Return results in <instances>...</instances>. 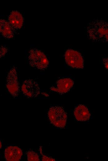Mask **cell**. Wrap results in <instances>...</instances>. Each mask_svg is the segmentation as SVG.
I'll use <instances>...</instances> for the list:
<instances>
[{"instance_id":"8fae6325","label":"cell","mask_w":108,"mask_h":161,"mask_svg":"<svg viewBox=\"0 0 108 161\" xmlns=\"http://www.w3.org/2000/svg\"><path fill=\"white\" fill-rule=\"evenodd\" d=\"M0 32L4 37L10 38L13 37V33L10 24L6 21L1 20L0 21Z\"/></svg>"},{"instance_id":"7c38bea8","label":"cell","mask_w":108,"mask_h":161,"mask_svg":"<svg viewBox=\"0 0 108 161\" xmlns=\"http://www.w3.org/2000/svg\"><path fill=\"white\" fill-rule=\"evenodd\" d=\"M28 161H39V159L38 154L32 150H29L27 152Z\"/></svg>"},{"instance_id":"5b68a950","label":"cell","mask_w":108,"mask_h":161,"mask_svg":"<svg viewBox=\"0 0 108 161\" xmlns=\"http://www.w3.org/2000/svg\"><path fill=\"white\" fill-rule=\"evenodd\" d=\"M6 86L11 94L14 97L19 94L20 87L16 68L12 67L8 72L7 78Z\"/></svg>"},{"instance_id":"277c9868","label":"cell","mask_w":108,"mask_h":161,"mask_svg":"<svg viewBox=\"0 0 108 161\" xmlns=\"http://www.w3.org/2000/svg\"><path fill=\"white\" fill-rule=\"evenodd\" d=\"M65 58L67 64L70 67L80 69L83 67V59L79 52L72 49H68L65 52Z\"/></svg>"},{"instance_id":"ba28073f","label":"cell","mask_w":108,"mask_h":161,"mask_svg":"<svg viewBox=\"0 0 108 161\" xmlns=\"http://www.w3.org/2000/svg\"><path fill=\"white\" fill-rule=\"evenodd\" d=\"M22 155V152L21 150L16 146L7 147L4 151L5 158L7 161H19Z\"/></svg>"},{"instance_id":"6da1fadb","label":"cell","mask_w":108,"mask_h":161,"mask_svg":"<svg viewBox=\"0 0 108 161\" xmlns=\"http://www.w3.org/2000/svg\"><path fill=\"white\" fill-rule=\"evenodd\" d=\"M87 32L88 37L94 41L108 42V23L100 20L89 23Z\"/></svg>"},{"instance_id":"3957f363","label":"cell","mask_w":108,"mask_h":161,"mask_svg":"<svg viewBox=\"0 0 108 161\" xmlns=\"http://www.w3.org/2000/svg\"><path fill=\"white\" fill-rule=\"evenodd\" d=\"M29 60L32 66L41 70L46 69L49 64L48 60L45 54L36 49L30 50Z\"/></svg>"},{"instance_id":"8992f818","label":"cell","mask_w":108,"mask_h":161,"mask_svg":"<svg viewBox=\"0 0 108 161\" xmlns=\"http://www.w3.org/2000/svg\"><path fill=\"white\" fill-rule=\"evenodd\" d=\"M21 89L23 94L29 98L36 97L40 93L38 84L31 79L25 80L23 83Z\"/></svg>"},{"instance_id":"30bf717a","label":"cell","mask_w":108,"mask_h":161,"mask_svg":"<svg viewBox=\"0 0 108 161\" xmlns=\"http://www.w3.org/2000/svg\"><path fill=\"white\" fill-rule=\"evenodd\" d=\"M9 20L10 24L16 28H20L23 22L22 15L16 11H13L11 13L9 17Z\"/></svg>"},{"instance_id":"52a82bcc","label":"cell","mask_w":108,"mask_h":161,"mask_svg":"<svg viewBox=\"0 0 108 161\" xmlns=\"http://www.w3.org/2000/svg\"><path fill=\"white\" fill-rule=\"evenodd\" d=\"M74 84V81L71 79L63 78L58 80L50 89L52 91L60 94L65 93L70 90Z\"/></svg>"},{"instance_id":"4fadbf2b","label":"cell","mask_w":108,"mask_h":161,"mask_svg":"<svg viewBox=\"0 0 108 161\" xmlns=\"http://www.w3.org/2000/svg\"><path fill=\"white\" fill-rule=\"evenodd\" d=\"M40 153L41 154L42 157V161H55V159L52 158L51 157H48L46 156L45 155L43 154L42 152H40Z\"/></svg>"},{"instance_id":"7a4b0ae2","label":"cell","mask_w":108,"mask_h":161,"mask_svg":"<svg viewBox=\"0 0 108 161\" xmlns=\"http://www.w3.org/2000/svg\"><path fill=\"white\" fill-rule=\"evenodd\" d=\"M48 115L50 122L54 126L60 128L65 127L67 115L62 107L58 106L51 107L48 111Z\"/></svg>"},{"instance_id":"9c48e42d","label":"cell","mask_w":108,"mask_h":161,"mask_svg":"<svg viewBox=\"0 0 108 161\" xmlns=\"http://www.w3.org/2000/svg\"><path fill=\"white\" fill-rule=\"evenodd\" d=\"M74 114L77 120L81 121L89 120L91 114L87 107L84 105H79L75 108Z\"/></svg>"},{"instance_id":"2e32d148","label":"cell","mask_w":108,"mask_h":161,"mask_svg":"<svg viewBox=\"0 0 108 161\" xmlns=\"http://www.w3.org/2000/svg\"><path fill=\"white\" fill-rule=\"evenodd\" d=\"M0 149H1V148H2V143H1V141H0Z\"/></svg>"},{"instance_id":"5bb4252c","label":"cell","mask_w":108,"mask_h":161,"mask_svg":"<svg viewBox=\"0 0 108 161\" xmlns=\"http://www.w3.org/2000/svg\"><path fill=\"white\" fill-rule=\"evenodd\" d=\"M103 61L105 67L108 70V57L104 59Z\"/></svg>"},{"instance_id":"9a60e30c","label":"cell","mask_w":108,"mask_h":161,"mask_svg":"<svg viewBox=\"0 0 108 161\" xmlns=\"http://www.w3.org/2000/svg\"><path fill=\"white\" fill-rule=\"evenodd\" d=\"M7 50L6 48H1V52H0V56H4Z\"/></svg>"}]
</instances>
